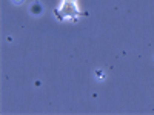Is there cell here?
Masks as SVG:
<instances>
[{
	"instance_id": "cell-1",
	"label": "cell",
	"mask_w": 154,
	"mask_h": 115,
	"mask_svg": "<svg viewBox=\"0 0 154 115\" xmlns=\"http://www.w3.org/2000/svg\"><path fill=\"white\" fill-rule=\"evenodd\" d=\"M56 16L59 20L77 19L79 17V6H77L75 0H62L60 8L56 9Z\"/></svg>"
},
{
	"instance_id": "cell-2",
	"label": "cell",
	"mask_w": 154,
	"mask_h": 115,
	"mask_svg": "<svg viewBox=\"0 0 154 115\" xmlns=\"http://www.w3.org/2000/svg\"><path fill=\"white\" fill-rule=\"evenodd\" d=\"M29 11H31V14H34V16H38V14L42 12V5L38 3V2H35V3H32V5H31Z\"/></svg>"
},
{
	"instance_id": "cell-3",
	"label": "cell",
	"mask_w": 154,
	"mask_h": 115,
	"mask_svg": "<svg viewBox=\"0 0 154 115\" xmlns=\"http://www.w3.org/2000/svg\"><path fill=\"white\" fill-rule=\"evenodd\" d=\"M14 3H20V2H23V0H12Z\"/></svg>"
}]
</instances>
